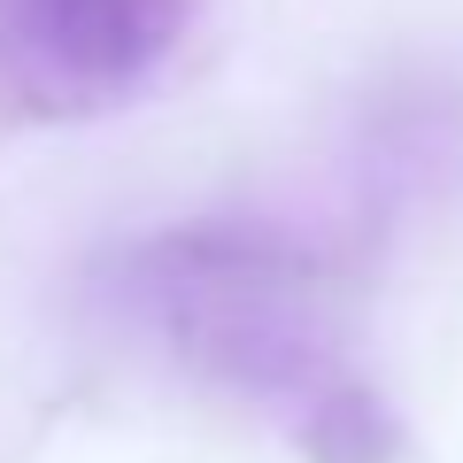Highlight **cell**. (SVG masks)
Listing matches in <instances>:
<instances>
[{"label":"cell","instance_id":"cell-1","mask_svg":"<svg viewBox=\"0 0 463 463\" xmlns=\"http://www.w3.org/2000/svg\"><path fill=\"white\" fill-rule=\"evenodd\" d=\"M170 39V0H0V47L54 93H116Z\"/></svg>","mask_w":463,"mask_h":463}]
</instances>
